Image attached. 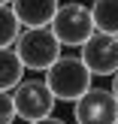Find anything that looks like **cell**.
Returning <instances> with one entry per match:
<instances>
[{"label": "cell", "mask_w": 118, "mask_h": 124, "mask_svg": "<svg viewBox=\"0 0 118 124\" xmlns=\"http://www.w3.org/2000/svg\"><path fill=\"white\" fill-rule=\"evenodd\" d=\"M0 3H12V0H0Z\"/></svg>", "instance_id": "obj_14"}, {"label": "cell", "mask_w": 118, "mask_h": 124, "mask_svg": "<svg viewBox=\"0 0 118 124\" xmlns=\"http://www.w3.org/2000/svg\"><path fill=\"white\" fill-rule=\"evenodd\" d=\"M91 18H94L97 30L118 36V0H94L91 3Z\"/></svg>", "instance_id": "obj_9"}, {"label": "cell", "mask_w": 118, "mask_h": 124, "mask_svg": "<svg viewBox=\"0 0 118 124\" xmlns=\"http://www.w3.org/2000/svg\"><path fill=\"white\" fill-rule=\"evenodd\" d=\"M76 124H115L118 121V100L112 88H88L73 103Z\"/></svg>", "instance_id": "obj_5"}, {"label": "cell", "mask_w": 118, "mask_h": 124, "mask_svg": "<svg viewBox=\"0 0 118 124\" xmlns=\"http://www.w3.org/2000/svg\"><path fill=\"white\" fill-rule=\"evenodd\" d=\"M24 79V64L15 54V48H0V91H12Z\"/></svg>", "instance_id": "obj_8"}, {"label": "cell", "mask_w": 118, "mask_h": 124, "mask_svg": "<svg viewBox=\"0 0 118 124\" xmlns=\"http://www.w3.org/2000/svg\"><path fill=\"white\" fill-rule=\"evenodd\" d=\"M12 103H15V115L21 121H39L48 118L58 106L55 94L48 91L46 79H21L12 88Z\"/></svg>", "instance_id": "obj_4"}, {"label": "cell", "mask_w": 118, "mask_h": 124, "mask_svg": "<svg viewBox=\"0 0 118 124\" xmlns=\"http://www.w3.org/2000/svg\"><path fill=\"white\" fill-rule=\"evenodd\" d=\"M48 27L55 30V36L61 39V46H70V48H79L97 30L94 18H91V6L76 3V0H73V3H61Z\"/></svg>", "instance_id": "obj_3"}, {"label": "cell", "mask_w": 118, "mask_h": 124, "mask_svg": "<svg viewBox=\"0 0 118 124\" xmlns=\"http://www.w3.org/2000/svg\"><path fill=\"white\" fill-rule=\"evenodd\" d=\"M115 124H118V121H115Z\"/></svg>", "instance_id": "obj_15"}, {"label": "cell", "mask_w": 118, "mask_h": 124, "mask_svg": "<svg viewBox=\"0 0 118 124\" xmlns=\"http://www.w3.org/2000/svg\"><path fill=\"white\" fill-rule=\"evenodd\" d=\"M79 48H82L79 58L85 61V67L91 70V76H112L118 70V36L94 30Z\"/></svg>", "instance_id": "obj_6"}, {"label": "cell", "mask_w": 118, "mask_h": 124, "mask_svg": "<svg viewBox=\"0 0 118 124\" xmlns=\"http://www.w3.org/2000/svg\"><path fill=\"white\" fill-rule=\"evenodd\" d=\"M61 48L64 46L52 27H24L15 39V54L21 58L24 70H33V73H46L61 58Z\"/></svg>", "instance_id": "obj_2"}, {"label": "cell", "mask_w": 118, "mask_h": 124, "mask_svg": "<svg viewBox=\"0 0 118 124\" xmlns=\"http://www.w3.org/2000/svg\"><path fill=\"white\" fill-rule=\"evenodd\" d=\"M112 94H115V100H118V70L112 73Z\"/></svg>", "instance_id": "obj_13"}, {"label": "cell", "mask_w": 118, "mask_h": 124, "mask_svg": "<svg viewBox=\"0 0 118 124\" xmlns=\"http://www.w3.org/2000/svg\"><path fill=\"white\" fill-rule=\"evenodd\" d=\"M27 124H67L61 118H55V115H48V118H39V121H27Z\"/></svg>", "instance_id": "obj_12"}, {"label": "cell", "mask_w": 118, "mask_h": 124, "mask_svg": "<svg viewBox=\"0 0 118 124\" xmlns=\"http://www.w3.org/2000/svg\"><path fill=\"white\" fill-rule=\"evenodd\" d=\"M12 12L21 21V27H48L58 12V0H12Z\"/></svg>", "instance_id": "obj_7"}, {"label": "cell", "mask_w": 118, "mask_h": 124, "mask_svg": "<svg viewBox=\"0 0 118 124\" xmlns=\"http://www.w3.org/2000/svg\"><path fill=\"white\" fill-rule=\"evenodd\" d=\"M15 115V103H12V91H0V124H12Z\"/></svg>", "instance_id": "obj_11"}, {"label": "cell", "mask_w": 118, "mask_h": 124, "mask_svg": "<svg viewBox=\"0 0 118 124\" xmlns=\"http://www.w3.org/2000/svg\"><path fill=\"white\" fill-rule=\"evenodd\" d=\"M46 85L58 103H76L91 88V70L79 54H61L46 70Z\"/></svg>", "instance_id": "obj_1"}, {"label": "cell", "mask_w": 118, "mask_h": 124, "mask_svg": "<svg viewBox=\"0 0 118 124\" xmlns=\"http://www.w3.org/2000/svg\"><path fill=\"white\" fill-rule=\"evenodd\" d=\"M18 33H21V21L15 18L9 3H0V48H9L15 46Z\"/></svg>", "instance_id": "obj_10"}]
</instances>
